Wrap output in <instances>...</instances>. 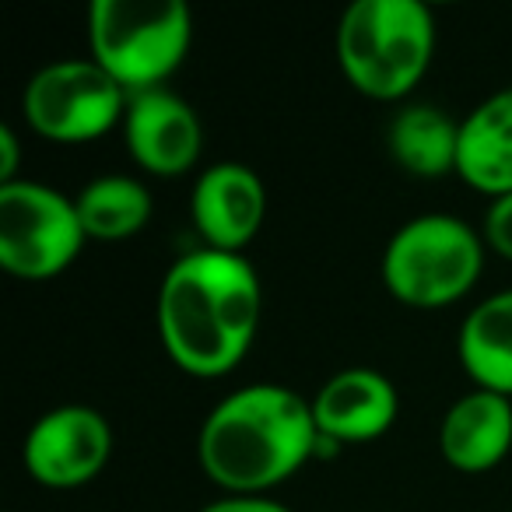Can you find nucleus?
Here are the masks:
<instances>
[{"label":"nucleus","mask_w":512,"mask_h":512,"mask_svg":"<svg viewBox=\"0 0 512 512\" xmlns=\"http://www.w3.org/2000/svg\"><path fill=\"white\" fill-rule=\"evenodd\" d=\"M85 239L74 197L36 179L0 186V264L15 278H57L78 260Z\"/></svg>","instance_id":"obj_6"},{"label":"nucleus","mask_w":512,"mask_h":512,"mask_svg":"<svg viewBox=\"0 0 512 512\" xmlns=\"http://www.w3.org/2000/svg\"><path fill=\"white\" fill-rule=\"evenodd\" d=\"M390 155L407 176L418 179H442L456 172L460 162V123L446 116L439 106H404L390 120L386 130Z\"/></svg>","instance_id":"obj_15"},{"label":"nucleus","mask_w":512,"mask_h":512,"mask_svg":"<svg viewBox=\"0 0 512 512\" xmlns=\"http://www.w3.org/2000/svg\"><path fill=\"white\" fill-rule=\"evenodd\" d=\"M200 512H292V509L267 495H225L218 502L204 505Z\"/></svg>","instance_id":"obj_18"},{"label":"nucleus","mask_w":512,"mask_h":512,"mask_svg":"<svg viewBox=\"0 0 512 512\" xmlns=\"http://www.w3.org/2000/svg\"><path fill=\"white\" fill-rule=\"evenodd\" d=\"M484 242L456 214H418L390 235L383 249V285L414 309H442L477 285Z\"/></svg>","instance_id":"obj_5"},{"label":"nucleus","mask_w":512,"mask_h":512,"mask_svg":"<svg viewBox=\"0 0 512 512\" xmlns=\"http://www.w3.org/2000/svg\"><path fill=\"white\" fill-rule=\"evenodd\" d=\"M190 214L204 242L221 253H239L256 239L267 214L264 179L242 162H218L193 183Z\"/></svg>","instance_id":"obj_10"},{"label":"nucleus","mask_w":512,"mask_h":512,"mask_svg":"<svg viewBox=\"0 0 512 512\" xmlns=\"http://www.w3.org/2000/svg\"><path fill=\"white\" fill-rule=\"evenodd\" d=\"M25 467L46 488H81L113 456V428L95 407L64 404L46 411L25 435Z\"/></svg>","instance_id":"obj_8"},{"label":"nucleus","mask_w":512,"mask_h":512,"mask_svg":"<svg viewBox=\"0 0 512 512\" xmlns=\"http://www.w3.org/2000/svg\"><path fill=\"white\" fill-rule=\"evenodd\" d=\"M130 95L95 60H57L32 74L22 109L39 137L85 144L113 130L127 113Z\"/></svg>","instance_id":"obj_7"},{"label":"nucleus","mask_w":512,"mask_h":512,"mask_svg":"<svg viewBox=\"0 0 512 512\" xmlns=\"http://www.w3.org/2000/svg\"><path fill=\"white\" fill-rule=\"evenodd\" d=\"M484 242H488L498 256L512 260V193L491 200L488 214H484Z\"/></svg>","instance_id":"obj_17"},{"label":"nucleus","mask_w":512,"mask_h":512,"mask_svg":"<svg viewBox=\"0 0 512 512\" xmlns=\"http://www.w3.org/2000/svg\"><path fill=\"white\" fill-rule=\"evenodd\" d=\"M435 53V18L421 0H355L337 25V64L362 95L397 102L418 88Z\"/></svg>","instance_id":"obj_3"},{"label":"nucleus","mask_w":512,"mask_h":512,"mask_svg":"<svg viewBox=\"0 0 512 512\" xmlns=\"http://www.w3.org/2000/svg\"><path fill=\"white\" fill-rule=\"evenodd\" d=\"M0 151H4V158H0V186L4 183H15V172H18V134L11 127H0Z\"/></svg>","instance_id":"obj_19"},{"label":"nucleus","mask_w":512,"mask_h":512,"mask_svg":"<svg viewBox=\"0 0 512 512\" xmlns=\"http://www.w3.org/2000/svg\"><path fill=\"white\" fill-rule=\"evenodd\" d=\"M92 60L127 95L162 88L193 43V18L183 0H95L88 15Z\"/></svg>","instance_id":"obj_4"},{"label":"nucleus","mask_w":512,"mask_h":512,"mask_svg":"<svg viewBox=\"0 0 512 512\" xmlns=\"http://www.w3.org/2000/svg\"><path fill=\"white\" fill-rule=\"evenodd\" d=\"M460 365L477 390L512 397V288L488 295L460 323Z\"/></svg>","instance_id":"obj_14"},{"label":"nucleus","mask_w":512,"mask_h":512,"mask_svg":"<svg viewBox=\"0 0 512 512\" xmlns=\"http://www.w3.org/2000/svg\"><path fill=\"white\" fill-rule=\"evenodd\" d=\"M88 239L116 242L137 235L151 221V193L134 176H99L74 197Z\"/></svg>","instance_id":"obj_16"},{"label":"nucleus","mask_w":512,"mask_h":512,"mask_svg":"<svg viewBox=\"0 0 512 512\" xmlns=\"http://www.w3.org/2000/svg\"><path fill=\"white\" fill-rule=\"evenodd\" d=\"M439 449L442 460L463 474L498 467L512 449V400L491 390L460 397L442 414Z\"/></svg>","instance_id":"obj_12"},{"label":"nucleus","mask_w":512,"mask_h":512,"mask_svg":"<svg viewBox=\"0 0 512 512\" xmlns=\"http://www.w3.org/2000/svg\"><path fill=\"white\" fill-rule=\"evenodd\" d=\"M123 137L130 158L151 176H183L197 165L204 148V130L193 106L165 88L130 95Z\"/></svg>","instance_id":"obj_9"},{"label":"nucleus","mask_w":512,"mask_h":512,"mask_svg":"<svg viewBox=\"0 0 512 512\" xmlns=\"http://www.w3.org/2000/svg\"><path fill=\"white\" fill-rule=\"evenodd\" d=\"M400 411L397 386L376 369L351 365L330 376L313 397V418L323 439L369 442L390 432Z\"/></svg>","instance_id":"obj_11"},{"label":"nucleus","mask_w":512,"mask_h":512,"mask_svg":"<svg viewBox=\"0 0 512 512\" xmlns=\"http://www.w3.org/2000/svg\"><path fill=\"white\" fill-rule=\"evenodd\" d=\"M320 428L313 404L278 383L228 393L200 425L204 474L228 495H264L309 460Z\"/></svg>","instance_id":"obj_2"},{"label":"nucleus","mask_w":512,"mask_h":512,"mask_svg":"<svg viewBox=\"0 0 512 512\" xmlns=\"http://www.w3.org/2000/svg\"><path fill=\"white\" fill-rule=\"evenodd\" d=\"M456 176L495 200L512 193V85L460 120Z\"/></svg>","instance_id":"obj_13"},{"label":"nucleus","mask_w":512,"mask_h":512,"mask_svg":"<svg viewBox=\"0 0 512 512\" xmlns=\"http://www.w3.org/2000/svg\"><path fill=\"white\" fill-rule=\"evenodd\" d=\"M260 278L242 253L193 249L165 271L155 320L169 358L197 379H218L246 358L260 327Z\"/></svg>","instance_id":"obj_1"}]
</instances>
